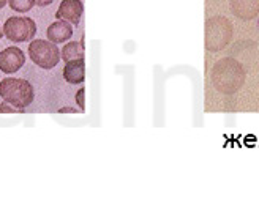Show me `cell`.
<instances>
[{
    "label": "cell",
    "mask_w": 259,
    "mask_h": 200,
    "mask_svg": "<svg viewBox=\"0 0 259 200\" xmlns=\"http://www.w3.org/2000/svg\"><path fill=\"white\" fill-rule=\"evenodd\" d=\"M247 74L240 62L231 57H225L218 60L210 71V81L217 91L223 93V95H234L237 93L243 84Z\"/></svg>",
    "instance_id": "cell-1"
},
{
    "label": "cell",
    "mask_w": 259,
    "mask_h": 200,
    "mask_svg": "<svg viewBox=\"0 0 259 200\" xmlns=\"http://www.w3.org/2000/svg\"><path fill=\"white\" fill-rule=\"evenodd\" d=\"M234 29L226 16H212L204 25V46L209 52H220L226 49L231 41Z\"/></svg>",
    "instance_id": "cell-2"
},
{
    "label": "cell",
    "mask_w": 259,
    "mask_h": 200,
    "mask_svg": "<svg viewBox=\"0 0 259 200\" xmlns=\"http://www.w3.org/2000/svg\"><path fill=\"white\" fill-rule=\"evenodd\" d=\"M0 96L4 98L5 103L15 106V108L25 109L32 104L35 93L32 84L25 79L7 77L0 82Z\"/></svg>",
    "instance_id": "cell-3"
},
{
    "label": "cell",
    "mask_w": 259,
    "mask_h": 200,
    "mask_svg": "<svg viewBox=\"0 0 259 200\" xmlns=\"http://www.w3.org/2000/svg\"><path fill=\"white\" fill-rule=\"evenodd\" d=\"M29 57L36 66H40L43 70L54 68L62 59L60 49L49 39L48 41L46 39H33L29 44Z\"/></svg>",
    "instance_id": "cell-4"
},
{
    "label": "cell",
    "mask_w": 259,
    "mask_h": 200,
    "mask_svg": "<svg viewBox=\"0 0 259 200\" xmlns=\"http://www.w3.org/2000/svg\"><path fill=\"white\" fill-rule=\"evenodd\" d=\"M36 33V24L30 18L13 16L4 24V35L13 43H25Z\"/></svg>",
    "instance_id": "cell-5"
},
{
    "label": "cell",
    "mask_w": 259,
    "mask_h": 200,
    "mask_svg": "<svg viewBox=\"0 0 259 200\" xmlns=\"http://www.w3.org/2000/svg\"><path fill=\"white\" fill-rule=\"evenodd\" d=\"M25 63V54L16 46L7 47L0 52V70L5 74H13L22 68Z\"/></svg>",
    "instance_id": "cell-6"
},
{
    "label": "cell",
    "mask_w": 259,
    "mask_h": 200,
    "mask_svg": "<svg viewBox=\"0 0 259 200\" xmlns=\"http://www.w3.org/2000/svg\"><path fill=\"white\" fill-rule=\"evenodd\" d=\"M84 11V5L81 0H62V4L56 13V18L59 21H67L68 24L77 25L81 21Z\"/></svg>",
    "instance_id": "cell-7"
},
{
    "label": "cell",
    "mask_w": 259,
    "mask_h": 200,
    "mask_svg": "<svg viewBox=\"0 0 259 200\" xmlns=\"http://www.w3.org/2000/svg\"><path fill=\"white\" fill-rule=\"evenodd\" d=\"M231 13L242 21H251L259 16V0H229Z\"/></svg>",
    "instance_id": "cell-8"
},
{
    "label": "cell",
    "mask_w": 259,
    "mask_h": 200,
    "mask_svg": "<svg viewBox=\"0 0 259 200\" xmlns=\"http://www.w3.org/2000/svg\"><path fill=\"white\" fill-rule=\"evenodd\" d=\"M63 79L68 84H82L85 79V63L84 59L70 60L63 66Z\"/></svg>",
    "instance_id": "cell-9"
},
{
    "label": "cell",
    "mask_w": 259,
    "mask_h": 200,
    "mask_svg": "<svg viewBox=\"0 0 259 200\" xmlns=\"http://www.w3.org/2000/svg\"><path fill=\"white\" fill-rule=\"evenodd\" d=\"M48 39L53 41L54 44L67 43V39L73 36V27L67 21H56L48 27Z\"/></svg>",
    "instance_id": "cell-10"
},
{
    "label": "cell",
    "mask_w": 259,
    "mask_h": 200,
    "mask_svg": "<svg viewBox=\"0 0 259 200\" xmlns=\"http://www.w3.org/2000/svg\"><path fill=\"white\" fill-rule=\"evenodd\" d=\"M60 57L62 60L67 63L70 60H77V59H84V46L77 41H70L63 46L60 51Z\"/></svg>",
    "instance_id": "cell-11"
},
{
    "label": "cell",
    "mask_w": 259,
    "mask_h": 200,
    "mask_svg": "<svg viewBox=\"0 0 259 200\" xmlns=\"http://www.w3.org/2000/svg\"><path fill=\"white\" fill-rule=\"evenodd\" d=\"M8 4L13 11H18V13H27L36 5L35 0H8Z\"/></svg>",
    "instance_id": "cell-12"
},
{
    "label": "cell",
    "mask_w": 259,
    "mask_h": 200,
    "mask_svg": "<svg viewBox=\"0 0 259 200\" xmlns=\"http://www.w3.org/2000/svg\"><path fill=\"white\" fill-rule=\"evenodd\" d=\"M76 103L79 106V109L84 112L85 111V88H79V91L76 93Z\"/></svg>",
    "instance_id": "cell-13"
},
{
    "label": "cell",
    "mask_w": 259,
    "mask_h": 200,
    "mask_svg": "<svg viewBox=\"0 0 259 200\" xmlns=\"http://www.w3.org/2000/svg\"><path fill=\"white\" fill-rule=\"evenodd\" d=\"M4 112H16V114H22L24 109H18V108H15V106H11V104H8V103L4 101V104L0 106V114H4Z\"/></svg>",
    "instance_id": "cell-14"
},
{
    "label": "cell",
    "mask_w": 259,
    "mask_h": 200,
    "mask_svg": "<svg viewBox=\"0 0 259 200\" xmlns=\"http://www.w3.org/2000/svg\"><path fill=\"white\" fill-rule=\"evenodd\" d=\"M53 2H54V0H35V4L38 7H48V5L53 4Z\"/></svg>",
    "instance_id": "cell-15"
},
{
    "label": "cell",
    "mask_w": 259,
    "mask_h": 200,
    "mask_svg": "<svg viewBox=\"0 0 259 200\" xmlns=\"http://www.w3.org/2000/svg\"><path fill=\"white\" fill-rule=\"evenodd\" d=\"M59 112H60V114H65V112H71V114H76L77 111H74V109H71V108H65V109H60Z\"/></svg>",
    "instance_id": "cell-16"
},
{
    "label": "cell",
    "mask_w": 259,
    "mask_h": 200,
    "mask_svg": "<svg viewBox=\"0 0 259 200\" xmlns=\"http://www.w3.org/2000/svg\"><path fill=\"white\" fill-rule=\"evenodd\" d=\"M7 2H8V0H0V10H2L7 5Z\"/></svg>",
    "instance_id": "cell-17"
},
{
    "label": "cell",
    "mask_w": 259,
    "mask_h": 200,
    "mask_svg": "<svg viewBox=\"0 0 259 200\" xmlns=\"http://www.w3.org/2000/svg\"><path fill=\"white\" fill-rule=\"evenodd\" d=\"M2 36H4V30H2V27H0V39H2Z\"/></svg>",
    "instance_id": "cell-18"
}]
</instances>
